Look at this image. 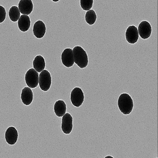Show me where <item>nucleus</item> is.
Here are the masks:
<instances>
[{"mask_svg":"<svg viewBox=\"0 0 158 158\" xmlns=\"http://www.w3.org/2000/svg\"><path fill=\"white\" fill-rule=\"evenodd\" d=\"M5 137L6 142L9 145H14L18 139V131L15 127H9L6 131Z\"/></svg>","mask_w":158,"mask_h":158,"instance_id":"obj_10","label":"nucleus"},{"mask_svg":"<svg viewBox=\"0 0 158 158\" xmlns=\"http://www.w3.org/2000/svg\"><path fill=\"white\" fill-rule=\"evenodd\" d=\"M74 63L81 69H85L88 64V57L86 52L82 47L76 46L73 49Z\"/></svg>","mask_w":158,"mask_h":158,"instance_id":"obj_2","label":"nucleus"},{"mask_svg":"<svg viewBox=\"0 0 158 158\" xmlns=\"http://www.w3.org/2000/svg\"><path fill=\"white\" fill-rule=\"evenodd\" d=\"M84 100L85 96L82 90L80 87H75L71 94V100L73 105L78 108L82 105Z\"/></svg>","mask_w":158,"mask_h":158,"instance_id":"obj_5","label":"nucleus"},{"mask_svg":"<svg viewBox=\"0 0 158 158\" xmlns=\"http://www.w3.org/2000/svg\"><path fill=\"white\" fill-rule=\"evenodd\" d=\"M54 109L56 116L59 117H63L66 111V105L63 100H57L54 105Z\"/></svg>","mask_w":158,"mask_h":158,"instance_id":"obj_15","label":"nucleus"},{"mask_svg":"<svg viewBox=\"0 0 158 158\" xmlns=\"http://www.w3.org/2000/svg\"><path fill=\"white\" fill-rule=\"evenodd\" d=\"M107 157H111V158H114L113 157L111 156H106L105 158H107Z\"/></svg>","mask_w":158,"mask_h":158,"instance_id":"obj_22","label":"nucleus"},{"mask_svg":"<svg viewBox=\"0 0 158 158\" xmlns=\"http://www.w3.org/2000/svg\"><path fill=\"white\" fill-rule=\"evenodd\" d=\"M138 33L143 39H147L151 36L152 27L151 24L147 21H143L139 23L138 27Z\"/></svg>","mask_w":158,"mask_h":158,"instance_id":"obj_7","label":"nucleus"},{"mask_svg":"<svg viewBox=\"0 0 158 158\" xmlns=\"http://www.w3.org/2000/svg\"><path fill=\"white\" fill-rule=\"evenodd\" d=\"M97 16L95 11L93 10H90L87 11L85 15V20L89 25H94L96 21Z\"/></svg>","mask_w":158,"mask_h":158,"instance_id":"obj_18","label":"nucleus"},{"mask_svg":"<svg viewBox=\"0 0 158 158\" xmlns=\"http://www.w3.org/2000/svg\"><path fill=\"white\" fill-rule=\"evenodd\" d=\"M93 0H80L81 6L85 11H89L93 7Z\"/></svg>","mask_w":158,"mask_h":158,"instance_id":"obj_19","label":"nucleus"},{"mask_svg":"<svg viewBox=\"0 0 158 158\" xmlns=\"http://www.w3.org/2000/svg\"><path fill=\"white\" fill-rule=\"evenodd\" d=\"M9 15L11 21H17L21 16L20 11L18 7L15 6H11L9 10Z\"/></svg>","mask_w":158,"mask_h":158,"instance_id":"obj_17","label":"nucleus"},{"mask_svg":"<svg viewBox=\"0 0 158 158\" xmlns=\"http://www.w3.org/2000/svg\"><path fill=\"white\" fill-rule=\"evenodd\" d=\"M6 13L5 8L0 5V23H3L6 18Z\"/></svg>","mask_w":158,"mask_h":158,"instance_id":"obj_20","label":"nucleus"},{"mask_svg":"<svg viewBox=\"0 0 158 158\" xmlns=\"http://www.w3.org/2000/svg\"><path fill=\"white\" fill-rule=\"evenodd\" d=\"M31 19L27 15H23L20 16L18 20V26L22 32H25L28 31L31 27Z\"/></svg>","mask_w":158,"mask_h":158,"instance_id":"obj_14","label":"nucleus"},{"mask_svg":"<svg viewBox=\"0 0 158 158\" xmlns=\"http://www.w3.org/2000/svg\"><path fill=\"white\" fill-rule=\"evenodd\" d=\"M118 106L123 114L129 115L133 110V100L130 94L126 93H122L118 100Z\"/></svg>","mask_w":158,"mask_h":158,"instance_id":"obj_1","label":"nucleus"},{"mask_svg":"<svg viewBox=\"0 0 158 158\" xmlns=\"http://www.w3.org/2000/svg\"><path fill=\"white\" fill-rule=\"evenodd\" d=\"M21 98L23 103L26 106L31 105L33 102V91L29 87H25L22 91Z\"/></svg>","mask_w":158,"mask_h":158,"instance_id":"obj_13","label":"nucleus"},{"mask_svg":"<svg viewBox=\"0 0 158 158\" xmlns=\"http://www.w3.org/2000/svg\"><path fill=\"white\" fill-rule=\"evenodd\" d=\"M33 33L37 39H41L44 36L46 32L45 24L42 21L38 20L33 25Z\"/></svg>","mask_w":158,"mask_h":158,"instance_id":"obj_12","label":"nucleus"},{"mask_svg":"<svg viewBox=\"0 0 158 158\" xmlns=\"http://www.w3.org/2000/svg\"><path fill=\"white\" fill-rule=\"evenodd\" d=\"M25 81L28 87L35 88L39 85V73L33 68L30 69L25 74Z\"/></svg>","mask_w":158,"mask_h":158,"instance_id":"obj_4","label":"nucleus"},{"mask_svg":"<svg viewBox=\"0 0 158 158\" xmlns=\"http://www.w3.org/2000/svg\"><path fill=\"white\" fill-rule=\"evenodd\" d=\"M52 1L55 2H59V1H60V0H52Z\"/></svg>","mask_w":158,"mask_h":158,"instance_id":"obj_21","label":"nucleus"},{"mask_svg":"<svg viewBox=\"0 0 158 158\" xmlns=\"http://www.w3.org/2000/svg\"><path fill=\"white\" fill-rule=\"evenodd\" d=\"M18 8L21 13L24 15H29L33 9L32 0H20L18 3Z\"/></svg>","mask_w":158,"mask_h":158,"instance_id":"obj_11","label":"nucleus"},{"mask_svg":"<svg viewBox=\"0 0 158 158\" xmlns=\"http://www.w3.org/2000/svg\"><path fill=\"white\" fill-rule=\"evenodd\" d=\"M40 88L44 92L48 91L52 85V77L49 71L44 70L39 74V82Z\"/></svg>","mask_w":158,"mask_h":158,"instance_id":"obj_3","label":"nucleus"},{"mask_svg":"<svg viewBox=\"0 0 158 158\" xmlns=\"http://www.w3.org/2000/svg\"><path fill=\"white\" fill-rule=\"evenodd\" d=\"M138 28L135 25H130L127 28L125 33L127 41L130 44H135L139 39Z\"/></svg>","mask_w":158,"mask_h":158,"instance_id":"obj_9","label":"nucleus"},{"mask_svg":"<svg viewBox=\"0 0 158 158\" xmlns=\"http://www.w3.org/2000/svg\"><path fill=\"white\" fill-rule=\"evenodd\" d=\"M73 118L71 114L66 113L63 116L62 120L61 129L63 133L65 134H69L71 133L73 127Z\"/></svg>","mask_w":158,"mask_h":158,"instance_id":"obj_6","label":"nucleus"},{"mask_svg":"<svg viewBox=\"0 0 158 158\" xmlns=\"http://www.w3.org/2000/svg\"><path fill=\"white\" fill-rule=\"evenodd\" d=\"M33 63V68L37 72L41 73L44 70L46 66L45 61L41 55H37L35 56Z\"/></svg>","mask_w":158,"mask_h":158,"instance_id":"obj_16","label":"nucleus"},{"mask_svg":"<svg viewBox=\"0 0 158 158\" xmlns=\"http://www.w3.org/2000/svg\"><path fill=\"white\" fill-rule=\"evenodd\" d=\"M61 60L63 65L67 68H70L74 64L73 49L71 48L64 49L61 55Z\"/></svg>","mask_w":158,"mask_h":158,"instance_id":"obj_8","label":"nucleus"}]
</instances>
